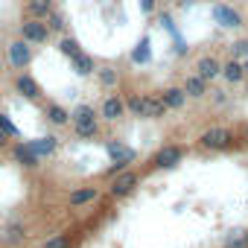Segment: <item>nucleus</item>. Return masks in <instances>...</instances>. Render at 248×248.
<instances>
[{"label":"nucleus","mask_w":248,"mask_h":248,"mask_svg":"<svg viewBox=\"0 0 248 248\" xmlns=\"http://www.w3.org/2000/svg\"><path fill=\"white\" fill-rule=\"evenodd\" d=\"M70 123L79 138H96V132H99V123H96V114L91 105H76L70 111Z\"/></svg>","instance_id":"obj_1"},{"label":"nucleus","mask_w":248,"mask_h":248,"mask_svg":"<svg viewBox=\"0 0 248 248\" xmlns=\"http://www.w3.org/2000/svg\"><path fill=\"white\" fill-rule=\"evenodd\" d=\"M231 143H233V132L225 129V126H213V129L202 132V138H199V146H202V149H213V152L228 149Z\"/></svg>","instance_id":"obj_2"},{"label":"nucleus","mask_w":248,"mask_h":248,"mask_svg":"<svg viewBox=\"0 0 248 248\" xmlns=\"http://www.w3.org/2000/svg\"><path fill=\"white\" fill-rule=\"evenodd\" d=\"M140 184V175L138 172H132V170H123L120 175H114V181H111V187H108V193L114 196V199H126L135 187Z\"/></svg>","instance_id":"obj_3"},{"label":"nucleus","mask_w":248,"mask_h":248,"mask_svg":"<svg viewBox=\"0 0 248 248\" xmlns=\"http://www.w3.org/2000/svg\"><path fill=\"white\" fill-rule=\"evenodd\" d=\"M210 15H213V21H216L219 27H225V30H239V27H242V15H239L233 6H228V3H213Z\"/></svg>","instance_id":"obj_4"},{"label":"nucleus","mask_w":248,"mask_h":248,"mask_svg":"<svg viewBox=\"0 0 248 248\" xmlns=\"http://www.w3.org/2000/svg\"><path fill=\"white\" fill-rule=\"evenodd\" d=\"M21 38H24L27 44H44V41L50 38V30H47V24H44V21L27 18V21L21 24Z\"/></svg>","instance_id":"obj_5"},{"label":"nucleus","mask_w":248,"mask_h":248,"mask_svg":"<svg viewBox=\"0 0 248 248\" xmlns=\"http://www.w3.org/2000/svg\"><path fill=\"white\" fill-rule=\"evenodd\" d=\"M30 62H32V47H30L24 38L12 41V44H9V64H12L15 70H24Z\"/></svg>","instance_id":"obj_6"},{"label":"nucleus","mask_w":248,"mask_h":248,"mask_svg":"<svg viewBox=\"0 0 248 248\" xmlns=\"http://www.w3.org/2000/svg\"><path fill=\"white\" fill-rule=\"evenodd\" d=\"M105 152H108V158H111L117 167H123V170H126L129 164H135V161H138V152H135V149H129V146H123L120 140H117V143L111 140V143L105 146Z\"/></svg>","instance_id":"obj_7"},{"label":"nucleus","mask_w":248,"mask_h":248,"mask_svg":"<svg viewBox=\"0 0 248 248\" xmlns=\"http://www.w3.org/2000/svg\"><path fill=\"white\" fill-rule=\"evenodd\" d=\"M181 158H184V149H181V146H164V149L152 158V164H155L158 170H172V167L181 164Z\"/></svg>","instance_id":"obj_8"},{"label":"nucleus","mask_w":248,"mask_h":248,"mask_svg":"<svg viewBox=\"0 0 248 248\" xmlns=\"http://www.w3.org/2000/svg\"><path fill=\"white\" fill-rule=\"evenodd\" d=\"M35 158H47V155H53L56 152V146H59V138H53V135H47V138H35V140H27L24 143Z\"/></svg>","instance_id":"obj_9"},{"label":"nucleus","mask_w":248,"mask_h":248,"mask_svg":"<svg viewBox=\"0 0 248 248\" xmlns=\"http://www.w3.org/2000/svg\"><path fill=\"white\" fill-rule=\"evenodd\" d=\"M196 76H199V79H204V82H210V79L222 76V62H219V59H213V56L199 59V64H196Z\"/></svg>","instance_id":"obj_10"},{"label":"nucleus","mask_w":248,"mask_h":248,"mask_svg":"<svg viewBox=\"0 0 248 248\" xmlns=\"http://www.w3.org/2000/svg\"><path fill=\"white\" fill-rule=\"evenodd\" d=\"M15 88H18V93H24L27 99H38V96H41V88H38V82H35L30 73H21L18 82H15Z\"/></svg>","instance_id":"obj_11"},{"label":"nucleus","mask_w":248,"mask_h":248,"mask_svg":"<svg viewBox=\"0 0 248 248\" xmlns=\"http://www.w3.org/2000/svg\"><path fill=\"white\" fill-rule=\"evenodd\" d=\"M123 114H126V99L108 96V99L102 102V117H105V120H120Z\"/></svg>","instance_id":"obj_12"},{"label":"nucleus","mask_w":248,"mask_h":248,"mask_svg":"<svg viewBox=\"0 0 248 248\" xmlns=\"http://www.w3.org/2000/svg\"><path fill=\"white\" fill-rule=\"evenodd\" d=\"M27 12H30V18H35V21H47L50 12H56V9H53V0H30V3H27Z\"/></svg>","instance_id":"obj_13"},{"label":"nucleus","mask_w":248,"mask_h":248,"mask_svg":"<svg viewBox=\"0 0 248 248\" xmlns=\"http://www.w3.org/2000/svg\"><path fill=\"white\" fill-rule=\"evenodd\" d=\"M222 76L231 82V85H236V82H242L245 79V67H242V62H236V59H231L228 64H222Z\"/></svg>","instance_id":"obj_14"},{"label":"nucleus","mask_w":248,"mask_h":248,"mask_svg":"<svg viewBox=\"0 0 248 248\" xmlns=\"http://www.w3.org/2000/svg\"><path fill=\"white\" fill-rule=\"evenodd\" d=\"M143 99H146V120H155V117L167 114V105H164V99L158 93H146Z\"/></svg>","instance_id":"obj_15"},{"label":"nucleus","mask_w":248,"mask_h":248,"mask_svg":"<svg viewBox=\"0 0 248 248\" xmlns=\"http://www.w3.org/2000/svg\"><path fill=\"white\" fill-rule=\"evenodd\" d=\"M161 99H164L167 108H181V105L187 102V93H184V88H167V91L161 93Z\"/></svg>","instance_id":"obj_16"},{"label":"nucleus","mask_w":248,"mask_h":248,"mask_svg":"<svg viewBox=\"0 0 248 248\" xmlns=\"http://www.w3.org/2000/svg\"><path fill=\"white\" fill-rule=\"evenodd\" d=\"M96 196H99L96 187H82V190L70 193V207H82V204H88V202H96Z\"/></svg>","instance_id":"obj_17"},{"label":"nucleus","mask_w":248,"mask_h":248,"mask_svg":"<svg viewBox=\"0 0 248 248\" xmlns=\"http://www.w3.org/2000/svg\"><path fill=\"white\" fill-rule=\"evenodd\" d=\"M204 88H207V82H204V79H199V76H187V79H184V93H187V96H193V99L204 96Z\"/></svg>","instance_id":"obj_18"},{"label":"nucleus","mask_w":248,"mask_h":248,"mask_svg":"<svg viewBox=\"0 0 248 248\" xmlns=\"http://www.w3.org/2000/svg\"><path fill=\"white\" fill-rule=\"evenodd\" d=\"M47 120L53 123V126H64V123H70V111H64L62 105L50 102V105H47Z\"/></svg>","instance_id":"obj_19"},{"label":"nucleus","mask_w":248,"mask_h":248,"mask_svg":"<svg viewBox=\"0 0 248 248\" xmlns=\"http://www.w3.org/2000/svg\"><path fill=\"white\" fill-rule=\"evenodd\" d=\"M149 59H152V50H149V35H143V38H140V44L132 50V62H135V64H146Z\"/></svg>","instance_id":"obj_20"},{"label":"nucleus","mask_w":248,"mask_h":248,"mask_svg":"<svg viewBox=\"0 0 248 248\" xmlns=\"http://www.w3.org/2000/svg\"><path fill=\"white\" fill-rule=\"evenodd\" d=\"M15 161H18V164H24V167H30V170L41 164V158H35V155H32L24 143H18V146H15Z\"/></svg>","instance_id":"obj_21"},{"label":"nucleus","mask_w":248,"mask_h":248,"mask_svg":"<svg viewBox=\"0 0 248 248\" xmlns=\"http://www.w3.org/2000/svg\"><path fill=\"white\" fill-rule=\"evenodd\" d=\"M126 111H132L135 117H146V99H143V96H138V93H135V96H129V99H126Z\"/></svg>","instance_id":"obj_22"},{"label":"nucleus","mask_w":248,"mask_h":248,"mask_svg":"<svg viewBox=\"0 0 248 248\" xmlns=\"http://www.w3.org/2000/svg\"><path fill=\"white\" fill-rule=\"evenodd\" d=\"M59 50H62V53H64V56H67L70 62L82 56V50H79V44H76L73 38H62V41H59Z\"/></svg>","instance_id":"obj_23"},{"label":"nucleus","mask_w":248,"mask_h":248,"mask_svg":"<svg viewBox=\"0 0 248 248\" xmlns=\"http://www.w3.org/2000/svg\"><path fill=\"white\" fill-rule=\"evenodd\" d=\"M73 70H76L79 76H88V73H93V59L82 53L79 59H73Z\"/></svg>","instance_id":"obj_24"},{"label":"nucleus","mask_w":248,"mask_h":248,"mask_svg":"<svg viewBox=\"0 0 248 248\" xmlns=\"http://www.w3.org/2000/svg\"><path fill=\"white\" fill-rule=\"evenodd\" d=\"M0 132H3L6 138H21V129L12 123V117H9V114H0Z\"/></svg>","instance_id":"obj_25"},{"label":"nucleus","mask_w":248,"mask_h":248,"mask_svg":"<svg viewBox=\"0 0 248 248\" xmlns=\"http://www.w3.org/2000/svg\"><path fill=\"white\" fill-rule=\"evenodd\" d=\"M73 242H70V233H56V236H50L41 248H70Z\"/></svg>","instance_id":"obj_26"},{"label":"nucleus","mask_w":248,"mask_h":248,"mask_svg":"<svg viewBox=\"0 0 248 248\" xmlns=\"http://www.w3.org/2000/svg\"><path fill=\"white\" fill-rule=\"evenodd\" d=\"M47 30H50V32H62V30H64V15H62V12H50Z\"/></svg>","instance_id":"obj_27"},{"label":"nucleus","mask_w":248,"mask_h":248,"mask_svg":"<svg viewBox=\"0 0 248 248\" xmlns=\"http://www.w3.org/2000/svg\"><path fill=\"white\" fill-rule=\"evenodd\" d=\"M99 82H102L105 88L117 85V70H111V67H102V70H99Z\"/></svg>","instance_id":"obj_28"},{"label":"nucleus","mask_w":248,"mask_h":248,"mask_svg":"<svg viewBox=\"0 0 248 248\" xmlns=\"http://www.w3.org/2000/svg\"><path fill=\"white\" fill-rule=\"evenodd\" d=\"M228 248H248V233H242V231H236L231 239H228Z\"/></svg>","instance_id":"obj_29"},{"label":"nucleus","mask_w":248,"mask_h":248,"mask_svg":"<svg viewBox=\"0 0 248 248\" xmlns=\"http://www.w3.org/2000/svg\"><path fill=\"white\" fill-rule=\"evenodd\" d=\"M24 236H27V233H24V228H21V225H12V228L6 231V236H3V239H6V242H18V239H24Z\"/></svg>","instance_id":"obj_30"},{"label":"nucleus","mask_w":248,"mask_h":248,"mask_svg":"<svg viewBox=\"0 0 248 248\" xmlns=\"http://www.w3.org/2000/svg\"><path fill=\"white\" fill-rule=\"evenodd\" d=\"M231 53H233V59H239V56L248 59V41H236V44L231 47Z\"/></svg>","instance_id":"obj_31"},{"label":"nucleus","mask_w":248,"mask_h":248,"mask_svg":"<svg viewBox=\"0 0 248 248\" xmlns=\"http://www.w3.org/2000/svg\"><path fill=\"white\" fill-rule=\"evenodd\" d=\"M152 9H155V0H140V12L143 15H152Z\"/></svg>","instance_id":"obj_32"},{"label":"nucleus","mask_w":248,"mask_h":248,"mask_svg":"<svg viewBox=\"0 0 248 248\" xmlns=\"http://www.w3.org/2000/svg\"><path fill=\"white\" fill-rule=\"evenodd\" d=\"M3 146H6V135H3V132H0V149H3Z\"/></svg>","instance_id":"obj_33"},{"label":"nucleus","mask_w":248,"mask_h":248,"mask_svg":"<svg viewBox=\"0 0 248 248\" xmlns=\"http://www.w3.org/2000/svg\"><path fill=\"white\" fill-rule=\"evenodd\" d=\"M242 67H245V76H248V62H245V64H242Z\"/></svg>","instance_id":"obj_34"},{"label":"nucleus","mask_w":248,"mask_h":248,"mask_svg":"<svg viewBox=\"0 0 248 248\" xmlns=\"http://www.w3.org/2000/svg\"><path fill=\"white\" fill-rule=\"evenodd\" d=\"M245 140H248V126H245Z\"/></svg>","instance_id":"obj_35"}]
</instances>
